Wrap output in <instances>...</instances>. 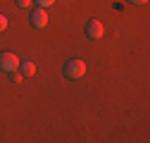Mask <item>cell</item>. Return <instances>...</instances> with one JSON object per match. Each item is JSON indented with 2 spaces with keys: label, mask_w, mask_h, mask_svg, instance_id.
Segmentation results:
<instances>
[{
  "label": "cell",
  "mask_w": 150,
  "mask_h": 143,
  "mask_svg": "<svg viewBox=\"0 0 150 143\" xmlns=\"http://www.w3.org/2000/svg\"><path fill=\"white\" fill-rule=\"evenodd\" d=\"M86 74V62L83 60H76V57H74V60H69L67 64H64V76L67 79H81Z\"/></svg>",
  "instance_id": "1"
},
{
  "label": "cell",
  "mask_w": 150,
  "mask_h": 143,
  "mask_svg": "<svg viewBox=\"0 0 150 143\" xmlns=\"http://www.w3.org/2000/svg\"><path fill=\"white\" fill-rule=\"evenodd\" d=\"M0 69H3V72L19 69V57H17L14 52H0Z\"/></svg>",
  "instance_id": "2"
},
{
  "label": "cell",
  "mask_w": 150,
  "mask_h": 143,
  "mask_svg": "<svg viewBox=\"0 0 150 143\" xmlns=\"http://www.w3.org/2000/svg\"><path fill=\"white\" fill-rule=\"evenodd\" d=\"M86 33H88V38H103V33H105V29H103V22H98V19H91L88 24H86Z\"/></svg>",
  "instance_id": "3"
},
{
  "label": "cell",
  "mask_w": 150,
  "mask_h": 143,
  "mask_svg": "<svg viewBox=\"0 0 150 143\" xmlns=\"http://www.w3.org/2000/svg\"><path fill=\"white\" fill-rule=\"evenodd\" d=\"M31 24L36 29H43L48 24V14H45V7H38V10H33L31 12Z\"/></svg>",
  "instance_id": "4"
},
{
  "label": "cell",
  "mask_w": 150,
  "mask_h": 143,
  "mask_svg": "<svg viewBox=\"0 0 150 143\" xmlns=\"http://www.w3.org/2000/svg\"><path fill=\"white\" fill-rule=\"evenodd\" d=\"M19 69H22L24 76H33V74H36V64L29 62V60H19Z\"/></svg>",
  "instance_id": "5"
},
{
  "label": "cell",
  "mask_w": 150,
  "mask_h": 143,
  "mask_svg": "<svg viewBox=\"0 0 150 143\" xmlns=\"http://www.w3.org/2000/svg\"><path fill=\"white\" fill-rule=\"evenodd\" d=\"M5 29H7V17L0 14V31H5Z\"/></svg>",
  "instance_id": "6"
},
{
  "label": "cell",
  "mask_w": 150,
  "mask_h": 143,
  "mask_svg": "<svg viewBox=\"0 0 150 143\" xmlns=\"http://www.w3.org/2000/svg\"><path fill=\"white\" fill-rule=\"evenodd\" d=\"M10 74H12V81H14V84H19V81H22V74H19L17 69H14V72H10Z\"/></svg>",
  "instance_id": "7"
},
{
  "label": "cell",
  "mask_w": 150,
  "mask_h": 143,
  "mask_svg": "<svg viewBox=\"0 0 150 143\" xmlns=\"http://www.w3.org/2000/svg\"><path fill=\"white\" fill-rule=\"evenodd\" d=\"M41 7H50V5H55V0H36Z\"/></svg>",
  "instance_id": "8"
},
{
  "label": "cell",
  "mask_w": 150,
  "mask_h": 143,
  "mask_svg": "<svg viewBox=\"0 0 150 143\" xmlns=\"http://www.w3.org/2000/svg\"><path fill=\"white\" fill-rule=\"evenodd\" d=\"M129 3H131V5H145L148 0H129Z\"/></svg>",
  "instance_id": "9"
},
{
  "label": "cell",
  "mask_w": 150,
  "mask_h": 143,
  "mask_svg": "<svg viewBox=\"0 0 150 143\" xmlns=\"http://www.w3.org/2000/svg\"><path fill=\"white\" fill-rule=\"evenodd\" d=\"M31 5V0H19V7H29Z\"/></svg>",
  "instance_id": "10"
}]
</instances>
